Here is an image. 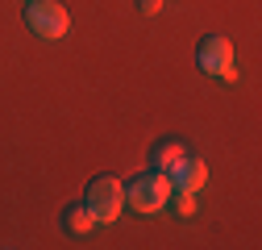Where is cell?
Returning a JSON list of instances; mask_svg holds the SVG:
<instances>
[{
    "label": "cell",
    "instance_id": "6da1fadb",
    "mask_svg": "<svg viewBox=\"0 0 262 250\" xmlns=\"http://www.w3.org/2000/svg\"><path fill=\"white\" fill-rule=\"evenodd\" d=\"M125 204L134 209V213H146V217L162 213V209L171 204V179H167V171H146V175H138L134 183L125 187Z\"/></svg>",
    "mask_w": 262,
    "mask_h": 250
},
{
    "label": "cell",
    "instance_id": "7a4b0ae2",
    "mask_svg": "<svg viewBox=\"0 0 262 250\" xmlns=\"http://www.w3.org/2000/svg\"><path fill=\"white\" fill-rule=\"evenodd\" d=\"M83 204L92 209V217H96V225H113L117 217H121V209H125V183L117 179V175H96L92 183H88V196H83Z\"/></svg>",
    "mask_w": 262,
    "mask_h": 250
},
{
    "label": "cell",
    "instance_id": "3957f363",
    "mask_svg": "<svg viewBox=\"0 0 262 250\" xmlns=\"http://www.w3.org/2000/svg\"><path fill=\"white\" fill-rule=\"evenodd\" d=\"M195 62L200 71L221 79V84H233L237 79V54H233V42L221 38V34H208L200 46H195Z\"/></svg>",
    "mask_w": 262,
    "mask_h": 250
},
{
    "label": "cell",
    "instance_id": "277c9868",
    "mask_svg": "<svg viewBox=\"0 0 262 250\" xmlns=\"http://www.w3.org/2000/svg\"><path fill=\"white\" fill-rule=\"evenodd\" d=\"M25 25L34 29L38 38H46V42H58V38L71 34V17H67V9H62L58 0H29Z\"/></svg>",
    "mask_w": 262,
    "mask_h": 250
},
{
    "label": "cell",
    "instance_id": "5b68a950",
    "mask_svg": "<svg viewBox=\"0 0 262 250\" xmlns=\"http://www.w3.org/2000/svg\"><path fill=\"white\" fill-rule=\"evenodd\" d=\"M167 179H171V192H200V187L208 183V167H204V159H183L167 171Z\"/></svg>",
    "mask_w": 262,
    "mask_h": 250
},
{
    "label": "cell",
    "instance_id": "8992f818",
    "mask_svg": "<svg viewBox=\"0 0 262 250\" xmlns=\"http://www.w3.org/2000/svg\"><path fill=\"white\" fill-rule=\"evenodd\" d=\"M92 225H96V217H92L88 204H71L67 213H62V230H67V234H88Z\"/></svg>",
    "mask_w": 262,
    "mask_h": 250
},
{
    "label": "cell",
    "instance_id": "52a82bcc",
    "mask_svg": "<svg viewBox=\"0 0 262 250\" xmlns=\"http://www.w3.org/2000/svg\"><path fill=\"white\" fill-rule=\"evenodd\" d=\"M179 159H183V142H162V146H154V171H171Z\"/></svg>",
    "mask_w": 262,
    "mask_h": 250
},
{
    "label": "cell",
    "instance_id": "ba28073f",
    "mask_svg": "<svg viewBox=\"0 0 262 250\" xmlns=\"http://www.w3.org/2000/svg\"><path fill=\"white\" fill-rule=\"evenodd\" d=\"M175 209H179V217H191L195 213V192H175Z\"/></svg>",
    "mask_w": 262,
    "mask_h": 250
},
{
    "label": "cell",
    "instance_id": "9c48e42d",
    "mask_svg": "<svg viewBox=\"0 0 262 250\" xmlns=\"http://www.w3.org/2000/svg\"><path fill=\"white\" fill-rule=\"evenodd\" d=\"M162 5H167V0H142V13H146V17H158Z\"/></svg>",
    "mask_w": 262,
    "mask_h": 250
},
{
    "label": "cell",
    "instance_id": "30bf717a",
    "mask_svg": "<svg viewBox=\"0 0 262 250\" xmlns=\"http://www.w3.org/2000/svg\"><path fill=\"white\" fill-rule=\"evenodd\" d=\"M25 5H29V0H25Z\"/></svg>",
    "mask_w": 262,
    "mask_h": 250
}]
</instances>
